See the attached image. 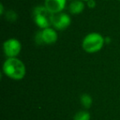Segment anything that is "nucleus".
Returning <instances> with one entry per match:
<instances>
[{"instance_id": "1", "label": "nucleus", "mask_w": 120, "mask_h": 120, "mask_svg": "<svg viewBox=\"0 0 120 120\" xmlns=\"http://www.w3.org/2000/svg\"><path fill=\"white\" fill-rule=\"evenodd\" d=\"M4 72L14 80H22L26 75V68L23 63L17 58H8L3 66Z\"/></svg>"}, {"instance_id": "2", "label": "nucleus", "mask_w": 120, "mask_h": 120, "mask_svg": "<svg viewBox=\"0 0 120 120\" xmlns=\"http://www.w3.org/2000/svg\"><path fill=\"white\" fill-rule=\"evenodd\" d=\"M105 44V39L99 33H90L84 38L82 48L87 53H96L100 50Z\"/></svg>"}, {"instance_id": "3", "label": "nucleus", "mask_w": 120, "mask_h": 120, "mask_svg": "<svg viewBox=\"0 0 120 120\" xmlns=\"http://www.w3.org/2000/svg\"><path fill=\"white\" fill-rule=\"evenodd\" d=\"M53 14L50 12L45 6L36 7L34 9L33 18L35 22L41 29H45L52 25V18Z\"/></svg>"}, {"instance_id": "4", "label": "nucleus", "mask_w": 120, "mask_h": 120, "mask_svg": "<svg viewBox=\"0 0 120 120\" xmlns=\"http://www.w3.org/2000/svg\"><path fill=\"white\" fill-rule=\"evenodd\" d=\"M58 40V35L53 29L48 27V28L43 29V30L38 32L35 35V42L38 45H51L56 42Z\"/></svg>"}, {"instance_id": "5", "label": "nucleus", "mask_w": 120, "mask_h": 120, "mask_svg": "<svg viewBox=\"0 0 120 120\" xmlns=\"http://www.w3.org/2000/svg\"><path fill=\"white\" fill-rule=\"evenodd\" d=\"M22 49V45L17 39H9L4 43V51L8 58H16Z\"/></svg>"}, {"instance_id": "6", "label": "nucleus", "mask_w": 120, "mask_h": 120, "mask_svg": "<svg viewBox=\"0 0 120 120\" xmlns=\"http://www.w3.org/2000/svg\"><path fill=\"white\" fill-rule=\"evenodd\" d=\"M71 18L68 14L64 12H58L53 15L52 18V25L55 27V29L59 30H65L70 26Z\"/></svg>"}, {"instance_id": "7", "label": "nucleus", "mask_w": 120, "mask_h": 120, "mask_svg": "<svg viewBox=\"0 0 120 120\" xmlns=\"http://www.w3.org/2000/svg\"><path fill=\"white\" fill-rule=\"evenodd\" d=\"M66 5V0H45V6L53 14L61 12Z\"/></svg>"}, {"instance_id": "8", "label": "nucleus", "mask_w": 120, "mask_h": 120, "mask_svg": "<svg viewBox=\"0 0 120 120\" xmlns=\"http://www.w3.org/2000/svg\"><path fill=\"white\" fill-rule=\"evenodd\" d=\"M84 8H85V4L82 2V0H75L71 3L69 6V12L72 14L77 15L84 10Z\"/></svg>"}, {"instance_id": "9", "label": "nucleus", "mask_w": 120, "mask_h": 120, "mask_svg": "<svg viewBox=\"0 0 120 120\" xmlns=\"http://www.w3.org/2000/svg\"><path fill=\"white\" fill-rule=\"evenodd\" d=\"M90 114L87 111H80L77 112L75 114L73 118V120H90Z\"/></svg>"}, {"instance_id": "10", "label": "nucleus", "mask_w": 120, "mask_h": 120, "mask_svg": "<svg viewBox=\"0 0 120 120\" xmlns=\"http://www.w3.org/2000/svg\"><path fill=\"white\" fill-rule=\"evenodd\" d=\"M81 103L85 108L89 109L92 104V98L87 94H83L81 96Z\"/></svg>"}, {"instance_id": "11", "label": "nucleus", "mask_w": 120, "mask_h": 120, "mask_svg": "<svg viewBox=\"0 0 120 120\" xmlns=\"http://www.w3.org/2000/svg\"><path fill=\"white\" fill-rule=\"evenodd\" d=\"M10 17H11L10 21L14 22V21L17 19V14H16L14 12H12V11H9V12H8V14L6 15V17H7L8 19H9L10 18Z\"/></svg>"}, {"instance_id": "12", "label": "nucleus", "mask_w": 120, "mask_h": 120, "mask_svg": "<svg viewBox=\"0 0 120 120\" xmlns=\"http://www.w3.org/2000/svg\"><path fill=\"white\" fill-rule=\"evenodd\" d=\"M95 5H96V4H95V2L94 0H88L87 1V6L90 8H94L95 7Z\"/></svg>"}, {"instance_id": "13", "label": "nucleus", "mask_w": 120, "mask_h": 120, "mask_svg": "<svg viewBox=\"0 0 120 120\" xmlns=\"http://www.w3.org/2000/svg\"><path fill=\"white\" fill-rule=\"evenodd\" d=\"M0 8H1V14H3V12H4V7H3V4L0 5Z\"/></svg>"}, {"instance_id": "14", "label": "nucleus", "mask_w": 120, "mask_h": 120, "mask_svg": "<svg viewBox=\"0 0 120 120\" xmlns=\"http://www.w3.org/2000/svg\"><path fill=\"white\" fill-rule=\"evenodd\" d=\"M106 42H107V43H109V38H106Z\"/></svg>"}, {"instance_id": "15", "label": "nucleus", "mask_w": 120, "mask_h": 120, "mask_svg": "<svg viewBox=\"0 0 120 120\" xmlns=\"http://www.w3.org/2000/svg\"><path fill=\"white\" fill-rule=\"evenodd\" d=\"M82 1H88V0H82Z\"/></svg>"}]
</instances>
